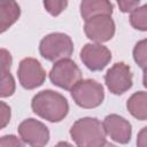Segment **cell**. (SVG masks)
Wrapping results in <instances>:
<instances>
[{
  "label": "cell",
  "mask_w": 147,
  "mask_h": 147,
  "mask_svg": "<svg viewBox=\"0 0 147 147\" xmlns=\"http://www.w3.org/2000/svg\"><path fill=\"white\" fill-rule=\"evenodd\" d=\"M147 7L146 5H142L140 7L134 8L132 11H130V23L131 25L140 31H146L147 30V22H146V16H147Z\"/></svg>",
  "instance_id": "cell-16"
},
{
  "label": "cell",
  "mask_w": 147,
  "mask_h": 147,
  "mask_svg": "<svg viewBox=\"0 0 147 147\" xmlns=\"http://www.w3.org/2000/svg\"><path fill=\"white\" fill-rule=\"evenodd\" d=\"M103 129L107 136L110 137L114 141L118 144H127L132 136V126L131 123L124 117L110 114L103 119Z\"/></svg>",
  "instance_id": "cell-11"
},
{
  "label": "cell",
  "mask_w": 147,
  "mask_h": 147,
  "mask_svg": "<svg viewBox=\"0 0 147 147\" xmlns=\"http://www.w3.org/2000/svg\"><path fill=\"white\" fill-rule=\"evenodd\" d=\"M42 2L46 11L52 16H59L68 7V0H42Z\"/></svg>",
  "instance_id": "cell-17"
},
{
  "label": "cell",
  "mask_w": 147,
  "mask_h": 147,
  "mask_svg": "<svg viewBox=\"0 0 147 147\" xmlns=\"http://www.w3.org/2000/svg\"><path fill=\"white\" fill-rule=\"evenodd\" d=\"M70 91L75 103L85 109L99 107L105 99L103 86L94 79H80Z\"/></svg>",
  "instance_id": "cell-4"
},
{
  "label": "cell",
  "mask_w": 147,
  "mask_h": 147,
  "mask_svg": "<svg viewBox=\"0 0 147 147\" xmlns=\"http://www.w3.org/2000/svg\"><path fill=\"white\" fill-rule=\"evenodd\" d=\"M17 77L23 88L33 90L44 84L46 79V71L38 60L33 57H25L18 64Z\"/></svg>",
  "instance_id": "cell-6"
},
{
  "label": "cell",
  "mask_w": 147,
  "mask_h": 147,
  "mask_svg": "<svg viewBox=\"0 0 147 147\" xmlns=\"http://www.w3.org/2000/svg\"><path fill=\"white\" fill-rule=\"evenodd\" d=\"M105 83L110 93L121 95L132 87V72L131 68L124 62L115 63L105 75Z\"/></svg>",
  "instance_id": "cell-7"
},
{
  "label": "cell",
  "mask_w": 147,
  "mask_h": 147,
  "mask_svg": "<svg viewBox=\"0 0 147 147\" xmlns=\"http://www.w3.org/2000/svg\"><path fill=\"white\" fill-rule=\"evenodd\" d=\"M122 13H130L137 8L140 3V0H116Z\"/></svg>",
  "instance_id": "cell-21"
},
{
  "label": "cell",
  "mask_w": 147,
  "mask_h": 147,
  "mask_svg": "<svg viewBox=\"0 0 147 147\" xmlns=\"http://www.w3.org/2000/svg\"><path fill=\"white\" fill-rule=\"evenodd\" d=\"M146 39H142L141 41L137 42L133 48V59L142 70H145L146 67Z\"/></svg>",
  "instance_id": "cell-18"
},
{
  "label": "cell",
  "mask_w": 147,
  "mask_h": 147,
  "mask_svg": "<svg viewBox=\"0 0 147 147\" xmlns=\"http://www.w3.org/2000/svg\"><path fill=\"white\" fill-rule=\"evenodd\" d=\"M23 145H24V142L21 141L17 137H15L13 134L2 136L0 138V146H18V147H22Z\"/></svg>",
  "instance_id": "cell-22"
},
{
  "label": "cell",
  "mask_w": 147,
  "mask_h": 147,
  "mask_svg": "<svg viewBox=\"0 0 147 147\" xmlns=\"http://www.w3.org/2000/svg\"><path fill=\"white\" fill-rule=\"evenodd\" d=\"M80 60L91 71H101L111 60V52L98 42L85 44L80 51Z\"/></svg>",
  "instance_id": "cell-10"
},
{
  "label": "cell",
  "mask_w": 147,
  "mask_h": 147,
  "mask_svg": "<svg viewBox=\"0 0 147 147\" xmlns=\"http://www.w3.org/2000/svg\"><path fill=\"white\" fill-rule=\"evenodd\" d=\"M17 131L22 141L33 147L45 146L49 140L48 127L34 118H28L21 122Z\"/></svg>",
  "instance_id": "cell-9"
},
{
  "label": "cell",
  "mask_w": 147,
  "mask_h": 147,
  "mask_svg": "<svg viewBox=\"0 0 147 147\" xmlns=\"http://www.w3.org/2000/svg\"><path fill=\"white\" fill-rule=\"evenodd\" d=\"M15 88V79L10 74V70H0V98L11 96Z\"/></svg>",
  "instance_id": "cell-15"
},
{
  "label": "cell",
  "mask_w": 147,
  "mask_h": 147,
  "mask_svg": "<svg viewBox=\"0 0 147 147\" xmlns=\"http://www.w3.org/2000/svg\"><path fill=\"white\" fill-rule=\"evenodd\" d=\"M31 108L39 117L52 122H61L69 113L67 99L53 90H44L37 93L31 101Z\"/></svg>",
  "instance_id": "cell-1"
},
{
  "label": "cell",
  "mask_w": 147,
  "mask_h": 147,
  "mask_svg": "<svg viewBox=\"0 0 147 147\" xmlns=\"http://www.w3.org/2000/svg\"><path fill=\"white\" fill-rule=\"evenodd\" d=\"M21 16V8L15 0H0V33L7 31Z\"/></svg>",
  "instance_id": "cell-13"
},
{
  "label": "cell",
  "mask_w": 147,
  "mask_h": 147,
  "mask_svg": "<svg viewBox=\"0 0 147 147\" xmlns=\"http://www.w3.org/2000/svg\"><path fill=\"white\" fill-rule=\"evenodd\" d=\"M10 117H11L10 107L6 102L0 101V130H2L3 127H6L9 124Z\"/></svg>",
  "instance_id": "cell-19"
},
{
  "label": "cell",
  "mask_w": 147,
  "mask_h": 147,
  "mask_svg": "<svg viewBox=\"0 0 147 147\" xmlns=\"http://www.w3.org/2000/svg\"><path fill=\"white\" fill-rule=\"evenodd\" d=\"M39 53L45 60L51 62L69 59L74 53V42L68 34L53 32L40 40Z\"/></svg>",
  "instance_id": "cell-3"
},
{
  "label": "cell",
  "mask_w": 147,
  "mask_h": 147,
  "mask_svg": "<svg viewBox=\"0 0 147 147\" xmlns=\"http://www.w3.org/2000/svg\"><path fill=\"white\" fill-rule=\"evenodd\" d=\"M146 102H147V93L145 91H139L133 93L129 98L126 102V108L134 118L139 121H146L147 118Z\"/></svg>",
  "instance_id": "cell-14"
},
{
  "label": "cell",
  "mask_w": 147,
  "mask_h": 147,
  "mask_svg": "<svg viewBox=\"0 0 147 147\" xmlns=\"http://www.w3.org/2000/svg\"><path fill=\"white\" fill-rule=\"evenodd\" d=\"M84 32L86 37L94 42H106L115 34V22L108 15L94 16L85 21Z\"/></svg>",
  "instance_id": "cell-8"
},
{
  "label": "cell",
  "mask_w": 147,
  "mask_h": 147,
  "mask_svg": "<svg viewBox=\"0 0 147 147\" xmlns=\"http://www.w3.org/2000/svg\"><path fill=\"white\" fill-rule=\"evenodd\" d=\"M13 63V56L9 51L0 48V70H10Z\"/></svg>",
  "instance_id": "cell-20"
},
{
  "label": "cell",
  "mask_w": 147,
  "mask_h": 147,
  "mask_svg": "<svg viewBox=\"0 0 147 147\" xmlns=\"http://www.w3.org/2000/svg\"><path fill=\"white\" fill-rule=\"evenodd\" d=\"M69 132L74 142L79 147H101L108 145L103 125L95 117L77 119Z\"/></svg>",
  "instance_id": "cell-2"
},
{
  "label": "cell",
  "mask_w": 147,
  "mask_h": 147,
  "mask_svg": "<svg viewBox=\"0 0 147 147\" xmlns=\"http://www.w3.org/2000/svg\"><path fill=\"white\" fill-rule=\"evenodd\" d=\"M49 79L53 85L70 91L80 79L82 71L74 62L69 59H62L56 61L49 71Z\"/></svg>",
  "instance_id": "cell-5"
},
{
  "label": "cell",
  "mask_w": 147,
  "mask_h": 147,
  "mask_svg": "<svg viewBox=\"0 0 147 147\" xmlns=\"http://www.w3.org/2000/svg\"><path fill=\"white\" fill-rule=\"evenodd\" d=\"M79 10L82 18L86 21L99 15L111 16L114 6L110 0H82Z\"/></svg>",
  "instance_id": "cell-12"
}]
</instances>
